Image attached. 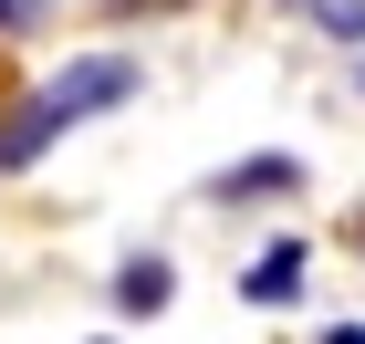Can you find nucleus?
Wrapping results in <instances>:
<instances>
[{"label":"nucleus","instance_id":"4","mask_svg":"<svg viewBox=\"0 0 365 344\" xmlns=\"http://www.w3.org/2000/svg\"><path fill=\"white\" fill-rule=\"evenodd\" d=\"M282 188H303V167H292V157H251V167L220 177V199H282Z\"/></svg>","mask_w":365,"mask_h":344},{"label":"nucleus","instance_id":"6","mask_svg":"<svg viewBox=\"0 0 365 344\" xmlns=\"http://www.w3.org/2000/svg\"><path fill=\"white\" fill-rule=\"evenodd\" d=\"M31 11H42V0H0V31H11V21H31Z\"/></svg>","mask_w":365,"mask_h":344},{"label":"nucleus","instance_id":"8","mask_svg":"<svg viewBox=\"0 0 365 344\" xmlns=\"http://www.w3.org/2000/svg\"><path fill=\"white\" fill-rule=\"evenodd\" d=\"M355 240H365V219H355Z\"/></svg>","mask_w":365,"mask_h":344},{"label":"nucleus","instance_id":"2","mask_svg":"<svg viewBox=\"0 0 365 344\" xmlns=\"http://www.w3.org/2000/svg\"><path fill=\"white\" fill-rule=\"evenodd\" d=\"M240 292H251V303H292V292H303V240H272V251L251 261Z\"/></svg>","mask_w":365,"mask_h":344},{"label":"nucleus","instance_id":"1","mask_svg":"<svg viewBox=\"0 0 365 344\" xmlns=\"http://www.w3.org/2000/svg\"><path fill=\"white\" fill-rule=\"evenodd\" d=\"M146 73L125 53H94V63H73V73H53V84L31 94L21 115H11V125H0V167H31V157H42V146L53 136H73V125H84V115H105V105H125V94H136Z\"/></svg>","mask_w":365,"mask_h":344},{"label":"nucleus","instance_id":"3","mask_svg":"<svg viewBox=\"0 0 365 344\" xmlns=\"http://www.w3.org/2000/svg\"><path fill=\"white\" fill-rule=\"evenodd\" d=\"M168 292H178L168 261H125L115 271V313H168Z\"/></svg>","mask_w":365,"mask_h":344},{"label":"nucleus","instance_id":"7","mask_svg":"<svg viewBox=\"0 0 365 344\" xmlns=\"http://www.w3.org/2000/svg\"><path fill=\"white\" fill-rule=\"evenodd\" d=\"M324 344H365V334H355V323H344V334H324Z\"/></svg>","mask_w":365,"mask_h":344},{"label":"nucleus","instance_id":"5","mask_svg":"<svg viewBox=\"0 0 365 344\" xmlns=\"http://www.w3.org/2000/svg\"><path fill=\"white\" fill-rule=\"evenodd\" d=\"M292 11H313L324 31H344V42H365V0H292Z\"/></svg>","mask_w":365,"mask_h":344}]
</instances>
